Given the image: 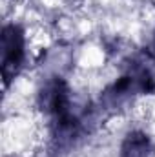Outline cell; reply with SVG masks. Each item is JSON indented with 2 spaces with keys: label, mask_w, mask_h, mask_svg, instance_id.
<instances>
[{
  "label": "cell",
  "mask_w": 155,
  "mask_h": 157,
  "mask_svg": "<svg viewBox=\"0 0 155 157\" xmlns=\"http://www.w3.org/2000/svg\"><path fill=\"white\" fill-rule=\"evenodd\" d=\"M24 60V33L18 26L11 24L2 29V73L9 80L18 71Z\"/></svg>",
  "instance_id": "obj_1"
},
{
  "label": "cell",
  "mask_w": 155,
  "mask_h": 157,
  "mask_svg": "<svg viewBox=\"0 0 155 157\" xmlns=\"http://www.w3.org/2000/svg\"><path fill=\"white\" fill-rule=\"evenodd\" d=\"M152 146L150 139L142 132H131L120 148V157H150Z\"/></svg>",
  "instance_id": "obj_2"
}]
</instances>
